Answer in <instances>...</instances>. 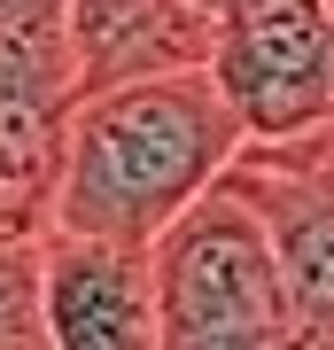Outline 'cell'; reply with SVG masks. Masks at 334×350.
<instances>
[{"label": "cell", "instance_id": "cell-1", "mask_svg": "<svg viewBox=\"0 0 334 350\" xmlns=\"http://www.w3.org/2000/svg\"><path fill=\"white\" fill-rule=\"evenodd\" d=\"M249 148L210 70L179 78H133L70 101L62 133V179H55V226L47 234L156 250L202 195L234 172Z\"/></svg>", "mask_w": 334, "mask_h": 350}, {"label": "cell", "instance_id": "cell-2", "mask_svg": "<svg viewBox=\"0 0 334 350\" xmlns=\"http://www.w3.org/2000/svg\"><path fill=\"white\" fill-rule=\"evenodd\" d=\"M148 273L163 350H288L296 335V304L264 218L225 179L148 250Z\"/></svg>", "mask_w": 334, "mask_h": 350}, {"label": "cell", "instance_id": "cell-3", "mask_svg": "<svg viewBox=\"0 0 334 350\" xmlns=\"http://www.w3.org/2000/svg\"><path fill=\"white\" fill-rule=\"evenodd\" d=\"M210 86L249 148L334 133V0H241L218 16Z\"/></svg>", "mask_w": 334, "mask_h": 350}, {"label": "cell", "instance_id": "cell-4", "mask_svg": "<svg viewBox=\"0 0 334 350\" xmlns=\"http://www.w3.org/2000/svg\"><path fill=\"white\" fill-rule=\"evenodd\" d=\"M225 187L264 218V241L280 257L296 327L303 335H334V148H319V140L241 148Z\"/></svg>", "mask_w": 334, "mask_h": 350}, {"label": "cell", "instance_id": "cell-5", "mask_svg": "<svg viewBox=\"0 0 334 350\" xmlns=\"http://www.w3.org/2000/svg\"><path fill=\"white\" fill-rule=\"evenodd\" d=\"M39 312L55 350H163L148 250L47 234L39 241Z\"/></svg>", "mask_w": 334, "mask_h": 350}, {"label": "cell", "instance_id": "cell-6", "mask_svg": "<svg viewBox=\"0 0 334 350\" xmlns=\"http://www.w3.org/2000/svg\"><path fill=\"white\" fill-rule=\"evenodd\" d=\"M62 39H70L78 94H101V86H133V78L210 70L218 16L195 0H70Z\"/></svg>", "mask_w": 334, "mask_h": 350}, {"label": "cell", "instance_id": "cell-7", "mask_svg": "<svg viewBox=\"0 0 334 350\" xmlns=\"http://www.w3.org/2000/svg\"><path fill=\"white\" fill-rule=\"evenodd\" d=\"M0 350H55L39 312V241H0Z\"/></svg>", "mask_w": 334, "mask_h": 350}, {"label": "cell", "instance_id": "cell-8", "mask_svg": "<svg viewBox=\"0 0 334 350\" xmlns=\"http://www.w3.org/2000/svg\"><path fill=\"white\" fill-rule=\"evenodd\" d=\"M70 0H0V31H62Z\"/></svg>", "mask_w": 334, "mask_h": 350}, {"label": "cell", "instance_id": "cell-9", "mask_svg": "<svg viewBox=\"0 0 334 350\" xmlns=\"http://www.w3.org/2000/svg\"><path fill=\"white\" fill-rule=\"evenodd\" d=\"M195 8H210V16H225V8H241V0H195Z\"/></svg>", "mask_w": 334, "mask_h": 350}]
</instances>
